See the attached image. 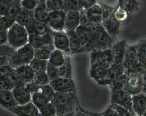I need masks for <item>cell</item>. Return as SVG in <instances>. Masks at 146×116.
I'll return each instance as SVG.
<instances>
[{
  "mask_svg": "<svg viewBox=\"0 0 146 116\" xmlns=\"http://www.w3.org/2000/svg\"><path fill=\"white\" fill-rule=\"evenodd\" d=\"M39 0H21L22 8L29 10H35Z\"/></svg>",
  "mask_w": 146,
  "mask_h": 116,
  "instance_id": "49",
  "label": "cell"
},
{
  "mask_svg": "<svg viewBox=\"0 0 146 116\" xmlns=\"http://www.w3.org/2000/svg\"><path fill=\"white\" fill-rule=\"evenodd\" d=\"M122 65L125 68V73L127 75H143L146 72V68L139 61L137 45L127 46Z\"/></svg>",
  "mask_w": 146,
  "mask_h": 116,
  "instance_id": "2",
  "label": "cell"
},
{
  "mask_svg": "<svg viewBox=\"0 0 146 116\" xmlns=\"http://www.w3.org/2000/svg\"><path fill=\"white\" fill-rule=\"evenodd\" d=\"M35 58V48L29 43L15 49L11 55L8 57L9 66L15 69L24 65L30 63Z\"/></svg>",
  "mask_w": 146,
  "mask_h": 116,
  "instance_id": "3",
  "label": "cell"
},
{
  "mask_svg": "<svg viewBox=\"0 0 146 116\" xmlns=\"http://www.w3.org/2000/svg\"><path fill=\"white\" fill-rule=\"evenodd\" d=\"M127 76V83L125 90L131 95L142 92V75H129Z\"/></svg>",
  "mask_w": 146,
  "mask_h": 116,
  "instance_id": "15",
  "label": "cell"
},
{
  "mask_svg": "<svg viewBox=\"0 0 146 116\" xmlns=\"http://www.w3.org/2000/svg\"><path fill=\"white\" fill-rule=\"evenodd\" d=\"M29 43L35 48V49L48 45H52L53 37L52 30L50 29L48 31L43 34L29 35Z\"/></svg>",
  "mask_w": 146,
  "mask_h": 116,
  "instance_id": "13",
  "label": "cell"
},
{
  "mask_svg": "<svg viewBox=\"0 0 146 116\" xmlns=\"http://www.w3.org/2000/svg\"><path fill=\"white\" fill-rule=\"evenodd\" d=\"M113 15H114V17L117 20L120 22H122L125 21L128 18L129 14L127 13L126 10H124V9H122V8L117 7L115 8Z\"/></svg>",
  "mask_w": 146,
  "mask_h": 116,
  "instance_id": "46",
  "label": "cell"
},
{
  "mask_svg": "<svg viewBox=\"0 0 146 116\" xmlns=\"http://www.w3.org/2000/svg\"><path fill=\"white\" fill-rule=\"evenodd\" d=\"M69 36V46L71 54H76L77 52L83 47L81 41L79 39L75 31H70L66 32Z\"/></svg>",
  "mask_w": 146,
  "mask_h": 116,
  "instance_id": "29",
  "label": "cell"
},
{
  "mask_svg": "<svg viewBox=\"0 0 146 116\" xmlns=\"http://www.w3.org/2000/svg\"><path fill=\"white\" fill-rule=\"evenodd\" d=\"M15 49L8 43L0 45V57H9L13 53Z\"/></svg>",
  "mask_w": 146,
  "mask_h": 116,
  "instance_id": "48",
  "label": "cell"
},
{
  "mask_svg": "<svg viewBox=\"0 0 146 116\" xmlns=\"http://www.w3.org/2000/svg\"><path fill=\"white\" fill-rule=\"evenodd\" d=\"M127 46L128 45L125 40H121V41L115 42L111 48L114 63L122 64L125 59Z\"/></svg>",
  "mask_w": 146,
  "mask_h": 116,
  "instance_id": "16",
  "label": "cell"
},
{
  "mask_svg": "<svg viewBox=\"0 0 146 116\" xmlns=\"http://www.w3.org/2000/svg\"><path fill=\"white\" fill-rule=\"evenodd\" d=\"M55 92H71L76 90V86L73 78L58 77L50 82Z\"/></svg>",
  "mask_w": 146,
  "mask_h": 116,
  "instance_id": "10",
  "label": "cell"
},
{
  "mask_svg": "<svg viewBox=\"0 0 146 116\" xmlns=\"http://www.w3.org/2000/svg\"><path fill=\"white\" fill-rule=\"evenodd\" d=\"M8 31H0V45L8 43Z\"/></svg>",
  "mask_w": 146,
  "mask_h": 116,
  "instance_id": "54",
  "label": "cell"
},
{
  "mask_svg": "<svg viewBox=\"0 0 146 116\" xmlns=\"http://www.w3.org/2000/svg\"><path fill=\"white\" fill-rule=\"evenodd\" d=\"M54 45H48L35 49V58L48 61L50 56L55 49Z\"/></svg>",
  "mask_w": 146,
  "mask_h": 116,
  "instance_id": "30",
  "label": "cell"
},
{
  "mask_svg": "<svg viewBox=\"0 0 146 116\" xmlns=\"http://www.w3.org/2000/svg\"><path fill=\"white\" fill-rule=\"evenodd\" d=\"M115 42V38L112 37L102 26V24L98 25V29L95 38L89 49V53L94 51L105 50L111 49Z\"/></svg>",
  "mask_w": 146,
  "mask_h": 116,
  "instance_id": "6",
  "label": "cell"
},
{
  "mask_svg": "<svg viewBox=\"0 0 146 116\" xmlns=\"http://www.w3.org/2000/svg\"><path fill=\"white\" fill-rule=\"evenodd\" d=\"M127 76L125 73L116 77L111 85V89L125 90L126 83H127Z\"/></svg>",
  "mask_w": 146,
  "mask_h": 116,
  "instance_id": "39",
  "label": "cell"
},
{
  "mask_svg": "<svg viewBox=\"0 0 146 116\" xmlns=\"http://www.w3.org/2000/svg\"><path fill=\"white\" fill-rule=\"evenodd\" d=\"M35 92H41L42 94H43L47 97L48 100L50 102H52V100L54 98V96L55 95V91L54 90V89L52 88V87L50 86V83L46 85H42V86L37 85Z\"/></svg>",
  "mask_w": 146,
  "mask_h": 116,
  "instance_id": "33",
  "label": "cell"
},
{
  "mask_svg": "<svg viewBox=\"0 0 146 116\" xmlns=\"http://www.w3.org/2000/svg\"><path fill=\"white\" fill-rule=\"evenodd\" d=\"M35 20L47 24L49 16V10L46 6V1L43 0H39L37 7L34 10Z\"/></svg>",
  "mask_w": 146,
  "mask_h": 116,
  "instance_id": "22",
  "label": "cell"
},
{
  "mask_svg": "<svg viewBox=\"0 0 146 116\" xmlns=\"http://www.w3.org/2000/svg\"><path fill=\"white\" fill-rule=\"evenodd\" d=\"M51 102L55 106L57 116H63L69 113L74 112L80 106L76 91L71 92H55Z\"/></svg>",
  "mask_w": 146,
  "mask_h": 116,
  "instance_id": "1",
  "label": "cell"
},
{
  "mask_svg": "<svg viewBox=\"0 0 146 116\" xmlns=\"http://www.w3.org/2000/svg\"><path fill=\"white\" fill-rule=\"evenodd\" d=\"M63 116H75V111H74V112L69 113L66 114V115H64Z\"/></svg>",
  "mask_w": 146,
  "mask_h": 116,
  "instance_id": "58",
  "label": "cell"
},
{
  "mask_svg": "<svg viewBox=\"0 0 146 116\" xmlns=\"http://www.w3.org/2000/svg\"><path fill=\"white\" fill-rule=\"evenodd\" d=\"M99 0H80L81 9H87L99 3Z\"/></svg>",
  "mask_w": 146,
  "mask_h": 116,
  "instance_id": "52",
  "label": "cell"
},
{
  "mask_svg": "<svg viewBox=\"0 0 146 116\" xmlns=\"http://www.w3.org/2000/svg\"><path fill=\"white\" fill-rule=\"evenodd\" d=\"M32 102L39 109L42 106H43L48 102H50L41 92H35L32 93Z\"/></svg>",
  "mask_w": 146,
  "mask_h": 116,
  "instance_id": "34",
  "label": "cell"
},
{
  "mask_svg": "<svg viewBox=\"0 0 146 116\" xmlns=\"http://www.w3.org/2000/svg\"><path fill=\"white\" fill-rule=\"evenodd\" d=\"M133 116H138V115H134Z\"/></svg>",
  "mask_w": 146,
  "mask_h": 116,
  "instance_id": "61",
  "label": "cell"
},
{
  "mask_svg": "<svg viewBox=\"0 0 146 116\" xmlns=\"http://www.w3.org/2000/svg\"><path fill=\"white\" fill-rule=\"evenodd\" d=\"M46 73H47L48 76L50 81H52L60 77V72H59V68L56 67L55 66L48 63L46 68Z\"/></svg>",
  "mask_w": 146,
  "mask_h": 116,
  "instance_id": "47",
  "label": "cell"
},
{
  "mask_svg": "<svg viewBox=\"0 0 146 116\" xmlns=\"http://www.w3.org/2000/svg\"><path fill=\"white\" fill-rule=\"evenodd\" d=\"M124 73H125V68H124L123 65L113 63L109 67L104 77L97 82L100 86H111L115 79Z\"/></svg>",
  "mask_w": 146,
  "mask_h": 116,
  "instance_id": "9",
  "label": "cell"
},
{
  "mask_svg": "<svg viewBox=\"0 0 146 116\" xmlns=\"http://www.w3.org/2000/svg\"><path fill=\"white\" fill-rule=\"evenodd\" d=\"M132 107L135 115L142 116L146 111V94L141 92L132 95Z\"/></svg>",
  "mask_w": 146,
  "mask_h": 116,
  "instance_id": "18",
  "label": "cell"
},
{
  "mask_svg": "<svg viewBox=\"0 0 146 116\" xmlns=\"http://www.w3.org/2000/svg\"><path fill=\"white\" fill-rule=\"evenodd\" d=\"M100 63L110 66L114 63L111 49L90 52V66Z\"/></svg>",
  "mask_w": 146,
  "mask_h": 116,
  "instance_id": "11",
  "label": "cell"
},
{
  "mask_svg": "<svg viewBox=\"0 0 146 116\" xmlns=\"http://www.w3.org/2000/svg\"><path fill=\"white\" fill-rule=\"evenodd\" d=\"M52 34L53 37V45L55 49L63 51L66 54H71L69 39L67 33L65 31H54L52 30Z\"/></svg>",
  "mask_w": 146,
  "mask_h": 116,
  "instance_id": "12",
  "label": "cell"
},
{
  "mask_svg": "<svg viewBox=\"0 0 146 116\" xmlns=\"http://www.w3.org/2000/svg\"><path fill=\"white\" fill-rule=\"evenodd\" d=\"M142 92L146 94V72L142 75Z\"/></svg>",
  "mask_w": 146,
  "mask_h": 116,
  "instance_id": "56",
  "label": "cell"
},
{
  "mask_svg": "<svg viewBox=\"0 0 146 116\" xmlns=\"http://www.w3.org/2000/svg\"><path fill=\"white\" fill-rule=\"evenodd\" d=\"M1 1V0H0V1Z\"/></svg>",
  "mask_w": 146,
  "mask_h": 116,
  "instance_id": "63",
  "label": "cell"
},
{
  "mask_svg": "<svg viewBox=\"0 0 146 116\" xmlns=\"http://www.w3.org/2000/svg\"><path fill=\"white\" fill-rule=\"evenodd\" d=\"M9 111L17 116H41L39 109L32 102L25 105H18Z\"/></svg>",
  "mask_w": 146,
  "mask_h": 116,
  "instance_id": "14",
  "label": "cell"
},
{
  "mask_svg": "<svg viewBox=\"0 0 146 116\" xmlns=\"http://www.w3.org/2000/svg\"><path fill=\"white\" fill-rule=\"evenodd\" d=\"M80 24V11L66 12L64 27L65 31H75Z\"/></svg>",
  "mask_w": 146,
  "mask_h": 116,
  "instance_id": "20",
  "label": "cell"
},
{
  "mask_svg": "<svg viewBox=\"0 0 146 116\" xmlns=\"http://www.w3.org/2000/svg\"><path fill=\"white\" fill-rule=\"evenodd\" d=\"M48 64V61H46V60H42L36 58H34L29 63V65L33 68L35 72L46 71Z\"/></svg>",
  "mask_w": 146,
  "mask_h": 116,
  "instance_id": "37",
  "label": "cell"
},
{
  "mask_svg": "<svg viewBox=\"0 0 146 116\" xmlns=\"http://www.w3.org/2000/svg\"><path fill=\"white\" fill-rule=\"evenodd\" d=\"M13 0H1L0 1V15H5Z\"/></svg>",
  "mask_w": 146,
  "mask_h": 116,
  "instance_id": "51",
  "label": "cell"
},
{
  "mask_svg": "<svg viewBox=\"0 0 146 116\" xmlns=\"http://www.w3.org/2000/svg\"><path fill=\"white\" fill-rule=\"evenodd\" d=\"M43 1H47V0H43Z\"/></svg>",
  "mask_w": 146,
  "mask_h": 116,
  "instance_id": "62",
  "label": "cell"
},
{
  "mask_svg": "<svg viewBox=\"0 0 146 116\" xmlns=\"http://www.w3.org/2000/svg\"><path fill=\"white\" fill-rule=\"evenodd\" d=\"M15 23V20L6 15H1L0 19V31H8Z\"/></svg>",
  "mask_w": 146,
  "mask_h": 116,
  "instance_id": "45",
  "label": "cell"
},
{
  "mask_svg": "<svg viewBox=\"0 0 146 116\" xmlns=\"http://www.w3.org/2000/svg\"><path fill=\"white\" fill-rule=\"evenodd\" d=\"M103 10V20L102 26L105 30L114 38H117L120 31L121 22L115 19L113 15L115 8L99 2Z\"/></svg>",
  "mask_w": 146,
  "mask_h": 116,
  "instance_id": "5",
  "label": "cell"
},
{
  "mask_svg": "<svg viewBox=\"0 0 146 116\" xmlns=\"http://www.w3.org/2000/svg\"><path fill=\"white\" fill-rule=\"evenodd\" d=\"M87 18L90 24H100L103 20V10L101 4L99 3L92 7L85 9Z\"/></svg>",
  "mask_w": 146,
  "mask_h": 116,
  "instance_id": "17",
  "label": "cell"
},
{
  "mask_svg": "<svg viewBox=\"0 0 146 116\" xmlns=\"http://www.w3.org/2000/svg\"><path fill=\"white\" fill-rule=\"evenodd\" d=\"M66 56H67V54L64 53L63 51L55 49L51 53L48 61V63H50V64L59 68L62 66L64 63H65Z\"/></svg>",
  "mask_w": 146,
  "mask_h": 116,
  "instance_id": "27",
  "label": "cell"
},
{
  "mask_svg": "<svg viewBox=\"0 0 146 116\" xmlns=\"http://www.w3.org/2000/svg\"><path fill=\"white\" fill-rule=\"evenodd\" d=\"M59 72H60V77L63 78H73L72 73V66H71V58L67 54L66 61L62 66L59 67Z\"/></svg>",
  "mask_w": 146,
  "mask_h": 116,
  "instance_id": "32",
  "label": "cell"
},
{
  "mask_svg": "<svg viewBox=\"0 0 146 116\" xmlns=\"http://www.w3.org/2000/svg\"><path fill=\"white\" fill-rule=\"evenodd\" d=\"M8 44L15 49L29 43V33L25 27L15 22L7 31Z\"/></svg>",
  "mask_w": 146,
  "mask_h": 116,
  "instance_id": "4",
  "label": "cell"
},
{
  "mask_svg": "<svg viewBox=\"0 0 146 116\" xmlns=\"http://www.w3.org/2000/svg\"><path fill=\"white\" fill-rule=\"evenodd\" d=\"M35 20V17L34 10H29L27 9H23V8L18 16L15 18V22L25 27H27Z\"/></svg>",
  "mask_w": 146,
  "mask_h": 116,
  "instance_id": "23",
  "label": "cell"
},
{
  "mask_svg": "<svg viewBox=\"0 0 146 116\" xmlns=\"http://www.w3.org/2000/svg\"><path fill=\"white\" fill-rule=\"evenodd\" d=\"M9 65L8 57H0V68Z\"/></svg>",
  "mask_w": 146,
  "mask_h": 116,
  "instance_id": "57",
  "label": "cell"
},
{
  "mask_svg": "<svg viewBox=\"0 0 146 116\" xmlns=\"http://www.w3.org/2000/svg\"><path fill=\"white\" fill-rule=\"evenodd\" d=\"M1 15H0V19H1Z\"/></svg>",
  "mask_w": 146,
  "mask_h": 116,
  "instance_id": "60",
  "label": "cell"
},
{
  "mask_svg": "<svg viewBox=\"0 0 146 116\" xmlns=\"http://www.w3.org/2000/svg\"><path fill=\"white\" fill-rule=\"evenodd\" d=\"M12 69L13 68L10 66H9V65L1 67L0 68V77L4 75H7Z\"/></svg>",
  "mask_w": 146,
  "mask_h": 116,
  "instance_id": "55",
  "label": "cell"
},
{
  "mask_svg": "<svg viewBox=\"0 0 146 116\" xmlns=\"http://www.w3.org/2000/svg\"><path fill=\"white\" fill-rule=\"evenodd\" d=\"M46 6L49 12L64 10V0H47Z\"/></svg>",
  "mask_w": 146,
  "mask_h": 116,
  "instance_id": "44",
  "label": "cell"
},
{
  "mask_svg": "<svg viewBox=\"0 0 146 116\" xmlns=\"http://www.w3.org/2000/svg\"><path fill=\"white\" fill-rule=\"evenodd\" d=\"M13 88V83L8 74L0 77V89L12 90Z\"/></svg>",
  "mask_w": 146,
  "mask_h": 116,
  "instance_id": "42",
  "label": "cell"
},
{
  "mask_svg": "<svg viewBox=\"0 0 146 116\" xmlns=\"http://www.w3.org/2000/svg\"><path fill=\"white\" fill-rule=\"evenodd\" d=\"M41 116H57V111L52 102H48L39 109Z\"/></svg>",
  "mask_w": 146,
  "mask_h": 116,
  "instance_id": "41",
  "label": "cell"
},
{
  "mask_svg": "<svg viewBox=\"0 0 146 116\" xmlns=\"http://www.w3.org/2000/svg\"><path fill=\"white\" fill-rule=\"evenodd\" d=\"M29 35L32 34H43L50 29L48 24L41 22L36 20L32 22L29 25L25 27Z\"/></svg>",
  "mask_w": 146,
  "mask_h": 116,
  "instance_id": "25",
  "label": "cell"
},
{
  "mask_svg": "<svg viewBox=\"0 0 146 116\" xmlns=\"http://www.w3.org/2000/svg\"><path fill=\"white\" fill-rule=\"evenodd\" d=\"M0 105L8 110L18 106L13 91L0 89Z\"/></svg>",
  "mask_w": 146,
  "mask_h": 116,
  "instance_id": "19",
  "label": "cell"
},
{
  "mask_svg": "<svg viewBox=\"0 0 146 116\" xmlns=\"http://www.w3.org/2000/svg\"><path fill=\"white\" fill-rule=\"evenodd\" d=\"M81 10L80 0H64V10L69 11H80Z\"/></svg>",
  "mask_w": 146,
  "mask_h": 116,
  "instance_id": "38",
  "label": "cell"
},
{
  "mask_svg": "<svg viewBox=\"0 0 146 116\" xmlns=\"http://www.w3.org/2000/svg\"><path fill=\"white\" fill-rule=\"evenodd\" d=\"M142 116H146V111H145V112H144V113L143 114Z\"/></svg>",
  "mask_w": 146,
  "mask_h": 116,
  "instance_id": "59",
  "label": "cell"
},
{
  "mask_svg": "<svg viewBox=\"0 0 146 116\" xmlns=\"http://www.w3.org/2000/svg\"><path fill=\"white\" fill-rule=\"evenodd\" d=\"M136 45L140 63L146 68V39L140 40Z\"/></svg>",
  "mask_w": 146,
  "mask_h": 116,
  "instance_id": "36",
  "label": "cell"
},
{
  "mask_svg": "<svg viewBox=\"0 0 146 116\" xmlns=\"http://www.w3.org/2000/svg\"><path fill=\"white\" fill-rule=\"evenodd\" d=\"M18 105H25L32 102V93L26 87L16 88L12 90Z\"/></svg>",
  "mask_w": 146,
  "mask_h": 116,
  "instance_id": "21",
  "label": "cell"
},
{
  "mask_svg": "<svg viewBox=\"0 0 146 116\" xmlns=\"http://www.w3.org/2000/svg\"><path fill=\"white\" fill-rule=\"evenodd\" d=\"M15 71L26 84L33 81L35 72L29 64L24 65L15 68Z\"/></svg>",
  "mask_w": 146,
  "mask_h": 116,
  "instance_id": "24",
  "label": "cell"
},
{
  "mask_svg": "<svg viewBox=\"0 0 146 116\" xmlns=\"http://www.w3.org/2000/svg\"><path fill=\"white\" fill-rule=\"evenodd\" d=\"M117 7L122 8L129 15H132L139 10L140 2L139 0H118Z\"/></svg>",
  "mask_w": 146,
  "mask_h": 116,
  "instance_id": "28",
  "label": "cell"
},
{
  "mask_svg": "<svg viewBox=\"0 0 146 116\" xmlns=\"http://www.w3.org/2000/svg\"><path fill=\"white\" fill-rule=\"evenodd\" d=\"M22 10V5H21V0H13V3L10 6L9 9H8L6 16L9 17L11 18L15 19L18 15L19 14L21 10Z\"/></svg>",
  "mask_w": 146,
  "mask_h": 116,
  "instance_id": "35",
  "label": "cell"
},
{
  "mask_svg": "<svg viewBox=\"0 0 146 116\" xmlns=\"http://www.w3.org/2000/svg\"><path fill=\"white\" fill-rule=\"evenodd\" d=\"M103 116H119L118 113L116 111V110L112 106L111 104L104 112H102Z\"/></svg>",
  "mask_w": 146,
  "mask_h": 116,
  "instance_id": "53",
  "label": "cell"
},
{
  "mask_svg": "<svg viewBox=\"0 0 146 116\" xmlns=\"http://www.w3.org/2000/svg\"><path fill=\"white\" fill-rule=\"evenodd\" d=\"M109 67L110 66L102 64V63L92 65L90 66V77L95 81H98L99 79L104 77Z\"/></svg>",
  "mask_w": 146,
  "mask_h": 116,
  "instance_id": "26",
  "label": "cell"
},
{
  "mask_svg": "<svg viewBox=\"0 0 146 116\" xmlns=\"http://www.w3.org/2000/svg\"><path fill=\"white\" fill-rule=\"evenodd\" d=\"M111 104L123 106L134 113L132 107V95L125 90L112 89Z\"/></svg>",
  "mask_w": 146,
  "mask_h": 116,
  "instance_id": "7",
  "label": "cell"
},
{
  "mask_svg": "<svg viewBox=\"0 0 146 116\" xmlns=\"http://www.w3.org/2000/svg\"><path fill=\"white\" fill-rule=\"evenodd\" d=\"M33 81L37 85H46L50 83L48 76L46 71H40V72H35L34 76Z\"/></svg>",
  "mask_w": 146,
  "mask_h": 116,
  "instance_id": "40",
  "label": "cell"
},
{
  "mask_svg": "<svg viewBox=\"0 0 146 116\" xmlns=\"http://www.w3.org/2000/svg\"><path fill=\"white\" fill-rule=\"evenodd\" d=\"M76 33H77L79 39L81 41L83 46L85 45L88 41L90 40L91 32L88 26L80 24L75 30Z\"/></svg>",
  "mask_w": 146,
  "mask_h": 116,
  "instance_id": "31",
  "label": "cell"
},
{
  "mask_svg": "<svg viewBox=\"0 0 146 116\" xmlns=\"http://www.w3.org/2000/svg\"><path fill=\"white\" fill-rule=\"evenodd\" d=\"M66 12L64 10L50 11L48 19V25L54 31H64Z\"/></svg>",
  "mask_w": 146,
  "mask_h": 116,
  "instance_id": "8",
  "label": "cell"
},
{
  "mask_svg": "<svg viewBox=\"0 0 146 116\" xmlns=\"http://www.w3.org/2000/svg\"><path fill=\"white\" fill-rule=\"evenodd\" d=\"M111 105L116 110L119 116H133L135 115L134 113H131L129 110L126 109L123 106H119V105L117 104H111Z\"/></svg>",
  "mask_w": 146,
  "mask_h": 116,
  "instance_id": "50",
  "label": "cell"
},
{
  "mask_svg": "<svg viewBox=\"0 0 146 116\" xmlns=\"http://www.w3.org/2000/svg\"><path fill=\"white\" fill-rule=\"evenodd\" d=\"M10 78L11 79L12 81H13L14 85V88H22V87H25L26 83L22 80L21 77L18 76V74L15 71V69H12L10 72L8 73Z\"/></svg>",
  "mask_w": 146,
  "mask_h": 116,
  "instance_id": "43",
  "label": "cell"
}]
</instances>
